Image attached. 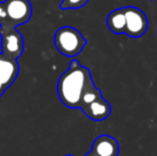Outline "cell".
<instances>
[{
  "instance_id": "cell-8",
  "label": "cell",
  "mask_w": 157,
  "mask_h": 156,
  "mask_svg": "<svg viewBox=\"0 0 157 156\" xmlns=\"http://www.w3.org/2000/svg\"><path fill=\"white\" fill-rule=\"evenodd\" d=\"M81 110L89 119L99 122V121H103L109 117L111 113V107H110L109 103L101 96L98 100L83 107Z\"/></svg>"
},
{
  "instance_id": "cell-6",
  "label": "cell",
  "mask_w": 157,
  "mask_h": 156,
  "mask_svg": "<svg viewBox=\"0 0 157 156\" xmlns=\"http://www.w3.org/2000/svg\"><path fill=\"white\" fill-rule=\"evenodd\" d=\"M19 72L17 59L0 52V97L15 81Z\"/></svg>"
},
{
  "instance_id": "cell-14",
  "label": "cell",
  "mask_w": 157,
  "mask_h": 156,
  "mask_svg": "<svg viewBox=\"0 0 157 156\" xmlns=\"http://www.w3.org/2000/svg\"><path fill=\"white\" fill-rule=\"evenodd\" d=\"M65 156H73V155H65Z\"/></svg>"
},
{
  "instance_id": "cell-3",
  "label": "cell",
  "mask_w": 157,
  "mask_h": 156,
  "mask_svg": "<svg viewBox=\"0 0 157 156\" xmlns=\"http://www.w3.org/2000/svg\"><path fill=\"white\" fill-rule=\"evenodd\" d=\"M3 4L8 16V23L2 26L16 28L28 23L31 18L32 6L29 0H6Z\"/></svg>"
},
{
  "instance_id": "cell-11",
  "label": "cell",
  "mask_w": 157,
  "mask_h": 156,
  "mask_svg": "<svg viewBox=\"0 0 157 156\" xmlns=\"http://www.w3.org/2000/svg\"><path fill=\"white\" fill-rule=\"evenodd\" d=\"M89 0H62L60 4L61 10H76L85 6Z\"/></svg>"
},
{
  "instance_id": "cell-10",
  "label": "cell",
  "mask_w": 157,
  "mask_h": 156,
  "mask_svg": "<svg viewBox=\"0 0 157 156\" xmlns=\"http://www.w3.org/2000/svg\"><path fill=\"white\" fill-rule=\"evenodd\" d=\"M101 92L99 89H97L94 86L93 79L89 81V83L86 87L85 91L82 93V97H81V102H80V107L79 108L82 109L83 107H86L87 105L93 103L94 101L98 100L99 97H101Z\"/></svg>"
},
{
  "instance_id": "cell-9",
  "label": "cell",
  "mask_w": 157,
  "mask_h": 156,
  "mask_svg": "<svg viewBox=\"0 0 157 156\" xmlns=\"http://www.w3.org/2000/svg\"><path fill=\"white\" fill-rule=\"evenodd\" d=\"M107 26L110 31L116 34H125L126 32V17L124 8L116 9L111 11L107 17Z\"/></svg>"
},
{
  "instance_id": "cell-7",
  "label": "cell",
  "mask_w": 157,
  "mask_h": 156,
  "mask_svg": "<svg viewBox=\"0 0 157 156\" xmlns=\"http://www.w3.org/2000/svg\"><path fill=\"white\" fill-rule=\"evenodd\" d=\"M118 140L109 135H101L94 140L91 152L97 156H118L119 155Z\"/></svg>"
},
{
  "instance_id": "cell-13",
  "label": "cell",
  "mask_w": 157,
  "mask_h": 156,
  "mask_svg": "<svg viewBox=\"0 0 157 156\" xmlns=\"http://www.w3.org/2000/svg\"><path fill=\"white\" fill-rule=\"evenodd\" d=\"M86 156H97L96 154H94V153L93 152H91V151H90V152L89 153H88V154L87 155H86Z\"/></svg>"
},
{
  "instance_id": "cell-2",
  "label": "cell",
  "mask_w": 157,
  "mask_h": 156,
  "mask_svg": "<svg viewBox=\"0 0 157 156\" xmlns=\"http://www.w3.org/2000/svg\"><path fill=\"white\" fill-rule=\"evenodd\" d=\"M55 46L60 54L65 57L74 58L78 56L87 45V40L74 27L64 26L55 32Z\"/></svg>"
},
{
  "instance_id": "cell-4",
  "label": "cell",
  "mask_w": 157,
  "mask_h": 156,
  "mask_svg": "<svg viewBox=\"0 0 157 156\" xmlns=\"http://www.w3.org/2000/svg\"><path fill=\"white\" fill-rule=\"evenodd\" d=\"M1 52L11 58L18 59L24 52V39L16 28L0 26Z\"/></svg>"
},
{
  "instance_id": "cell-1",
  "label": "cell",
  "mask_w": 157,
  "mask_h": 156,
  "mask_svg": "<svg viewBox=\"0 0 157 156\" xmlns=\"http://www.w3.org/2000/svg\"><path fill=\"white\" fill-rule=\"evenodd\" d=\"M92 80L91 72L77 60H72L68 69L60 76L57 92L60 101L68 108H79L86 87Z\"/></svg>"
},
{
  "instance_id": "cell-12",
  "label": "cell",
  "mask_w": 157,
  "mask_h": 156,
  "mask_svg": "<svg viewBox=\"0 0 157 156\" xmlns=\"http://www.w3.org/2000/svg\"><path fill=\"white\" fill-rule=\"evenodd\" d=\"M8 23V16H6V8L3 2H0V26L6 25Z\"/></svg>"
},
{
  "instance_id": "cell-5",
  "label": "cell",
  "mask_w": 157,
  "mask_h": 156,
  "mask_svg": "<svg viewBox=\"0 0 157 156\" xmlns=\"http://www.w3.org/2000/svg\"><path fill=\"white\" fill-rule=\"evenodd\" d=\"M126 32L125 34L132 39H138L147 32L149 21L142 10L136 6H125Z\"/></svg>"
}]
</instances>
